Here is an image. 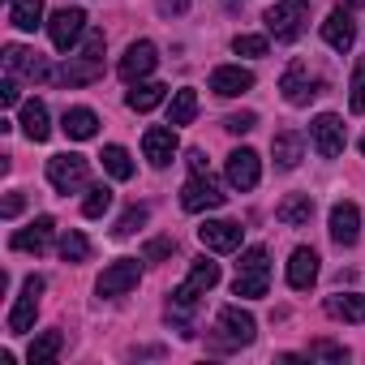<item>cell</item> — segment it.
<instances>
[{
    "label": "cell",
    "mask_w": 365,
    "mask_h": 365,
    "mask_svg": "<svg viewBox=\"0 0 365 365\" xmlns=\"http://www.w3.org/2000/svg\"><path fill=\"white\" fill-rule=\"evenodd\" d=\"M352 95H348V108L352 112H365V56L356 61V69H352V86H348Z\"/></svg>",
    "instance_id": "cell-35"
},
{
    "label": "cell",
    "mask_w": 365,
    "mask_h": 365,
    "mask_svg": "<svg viewBox=\"0 0 365 365\" xmlns=\"http://www.w3.org/2000/svg\"><path fill=\"white\" fill-rule=\"evenodd\" d=\"M52 232H56V220H52V215H39L31 228L14 232V241H9V245H14L18 254H43V250H48V241H52Z\"/></svg>",
    "instance_id": "cell-19"
},
{
    "label": "cell",
    "mask_w": 365,
    "mask_h": 365,
    "mask_svg": "<svg viewBox=\"0 0 365 365\" xmlns=\"http://www.w3.org/2000/svg\"><path fill=\"white\" fill-rule=\"evenodd\" d=\"M228 5H241V0H228Z\"/></svg>",
    "instance_id": "cell-47"
},
{
    "label": "cell",
    "mask_w": 365,
    "mask_h": 365,
    "mask_svg": "<svg viewBox=\"0 0 365 365\" xmlns=\"http://www.w3.org/2000/svg\"><path fill=\"white\" fill-rule=\"evenodd\" d=\"M163 95H168V86H163V82H133V91L125 95V103H129L133 112H150V108H159V103H163Z\"/></svg>",
    "instance_id": "cell-25"
},
{
    "label": "cell",
    "mask_w": 365,
    "mask_h": 365,
    "mask_svg": "<svg viewBox=\"0 0 365 365\" xmlns=\"http://www.w3.org/2000/svg\"><path fill=\"white\" fill-rule=\"evenodd\" d=\"M241 224H232V220H207L202 228H198V241L211 250V254H232V250H241Z\"/></svg>",
    "instance_id": "cell-12"
},
{
    "label": "cell",
    "mask_w": 365,
    "mask_h": 365,
    "mask_svg": "<svg viewBox=\"0 0 365 365\" xmlns=\"http://www.w3.org/2000/svg\"><path fill=\"white\" fill-rule=\"evenodd\" d=\"M155 65H159V52H155V43L138 39V43H129V52L120 56L116 73H120L125 82H142V78H150V73H155Z\"/></svg>",
    "instance_id": "cell-10"
},
{
    "label": "cell",
    "mask_w": 365,
    "mask_h": 365,
    "mask_svg": "<svg viewBox=\"0 0 365 365\" xmlns=\"http://www.w3.org/2000/svg\"><path fill=\"white\" fill-rule=\"evenodd\" d=\"M61 129H65L73 142H86V138H95V133H99V116H95L91 108H69V112H65V120H61Z\"/></svg>",
    "instance_id": "cell-24"
},
{
    "label": "cell",
    "mask_w": 365,
    "mask_h": 365,
    "mask_svg": "<svg viewBox=\"0 0 365 365\" xmlns=\"http://www.w3.org/2000/svg\"><path fill=\"white\" fill-rule=\"evenodd\" d=\"M9 22L31 35L35 26H43V0H14V5H9Z\"/></svg>",
    "instance_id": "cell-28"
},
{
    "label": "cell",
    "mask_w": 365,
    "mask_h": 365,
    "mask_svg": "<svg viewBox=\"0 0 365 365\" xmlns=\"http://www.w3.org/2000/svg\"><path fill=\"white\" fill-rule=\"evenodd\" d=\"M61 348H65V335H61V331H43V335L31 339L26 361H31V365H43V361H52V356H61Z\"/></svg>",
    "instance_id": "cell-29"
},
{
    "label": "cell",
    "mask_w": 365,
    "mask_h": 365,
    "mask_svg": "<svg viewBox=\"0 0 365 365\" xmlns=\"http://www.w3.org/2000/svg\"><path fill=\"white\" fill-rule=\"evenodd\" d=\"M48 180H52V190L56 194H78V190H86V180H91V168H86V159L82 155H52L48 159Z\"/></svg>",
    "instance_id": "cell-4"
},
{
    "label": "cell",
    "mask_w": 365,
    "mask_h": 365,
    "mask_svg": "<svg viewBox=\"0 0 365 365\" xmlns=\"http://www.w3.org/2000/svg\"><path fill=\"white\" fill-rule=\"evenodd\" d=\"M361 155H365V138H361Z\"/></svg>",
    "instance_id": "cell-46"
},
{
    "label": "cell",
    "mask_w": 365,
    "mask_h": 365,
    "mask_svg": "<svg viewBox=\"0 0 365 365\" xmlns=\"http://www.w3.org/2000/svg\"><path fill=\"white\" fill-rule=\"evenodd\" d=\"M22 133H26L31 142H48V138H52L43 99H26V103H22Z\"/></svg>",
    "instance_id": "cell-22"
},
{
    "label": "cell",
    "mask_w": 365,
    "mask_h": 365,
    "mask_svg": "<svg viewBox=\"0 0 365 365\" xmlns=\"http://www.w3.org/2000/svg\"><path fill=\"white\" fill-rule=\"evenodd\" d=\"M279 91H284V99L288 103H309L314 95H318V86H314V78H309V65L305 61H292L288 69H284V78H279Z\"/></svg>",
    "instance_id": "cell-13"
},
{
    "label": "cell",
    "mask_w": 365,
    "mask_h": 365,
    "mask_svg": "<svg viewBox=\"0 0 365 365\" xmlns=\"http://www.w3.org/2000/svg\"><path fill=\"white\" fill-rule=\"evenodd\" d=\"M103 168H108V176H116V180H129L133 176V159H129V150L125 146H103Z\"/></svg>",
    "instance_id": "cell-32"
},
{
    "label": "cell",
    "mask_w": 365,
    "mask_h": 365,
    "mask_svg": "<svg viewBox=\"0 0 365 365\" xmlns=\"http://www.w3.org/2000/svg\"><path fill=\"white\" fill-rule=\"evenodd\" d=\"M185 5H190V0H159L163 14H185Z\"/></svg>",
    "instance_id": "cell-44"
},
{
    "label": "cell",
    "mask_w": 365,
    "mask_h": 365,
    "mask_svg": "<svg viewBox=\"0 0 365 365\" xmlns=\"http://www.w3.org/2000/svg\"><path fill=\"white\" fill-rule=\"evenodd\" d=\"M314 279H318V254H314L309 245L292 250V258H288V284H292L297 292H305Z\"/></svg>",
    "instance_id": "cell-21"
},
{
    "label": "cell",
    "mask_w": 365,
    "mask_h": 365,
    "mask_svg": "<svg viewBox=\"0 0 365 365\" xmlns=\"http://www.w3.org/2000/svg\"><path fill=\"white\" fill-rule=\"evenodd\" d=\"M168 254H176V241H172V237H159V241H150V245L142 250L146 262H159V258H168Z\"/></svg>",
    "instance_id": "cell-38"
},
{
    "label": "cell",
    "mask_w": 365,
    "mask_h": 365,
    "mask_svg": "<svg viewBox=\"0 0 365 365\" xmlns=\"http://www.w3.org/2000/svg\"><path fill=\"white\" fill-rule=\"evenodd\" d=\"M309 356H322V361H344L348 352H344L339 344H327V339H318V344H309Z\"/></svg>",
    "instance_id": "cell-40"
},
{
    "label": "cell",
    "mask_w": 365,
    "mask_h": 365,
    "mask_svg": "<svg viewBox=\"0 0 365 365\" xmlns=\"http://www.w3.org/2000/svg\"><path fill=\"white\" fill-rule=\"evenodd\" d=\"M5 69H9L14 78L22 73V78H35V82H52V78H56V69H52L39 52H26V48H18V43L5 48Z\"/></svg>",
    "instance_id": "cell-11"
},
{
    "label": "cell",
    "mask_w": 365,
    "mask_h": 365,
    "mask_svg": "<svg viewBox=\"0 0 365 365\" xmlns=\"http://www.w3.org/2000/svg\"><path fill=\"white\" fill-rule=\"evenodd\" d=\"M211 91L224 95V99H237V95L254 91V73L241 69V65H220V69L211 73Z\"/></svg>",
    "instance_id": "cell-17"
},
{
    "label": "cell",
    "mask_w": 365,
    "mask_h": 365,
    "mask_svg": "<svg viewBox=\"0 0 365 365\" xmlns=\"http://www.w3.org/2000/svg\"><path fill=\"white\" fill-rule=\"evenodd\" d=\"M190 168H194V176H207V150H190Z\"/></svg>",
    "instance_id": "cell-43"
},
{
    "label": "cell",
    "mask_w": 365,
    "mask_h": 365,
    "mask_svg": "<svg viewBox=\"0 0 365 365\" xmlns=\"http://www.w3.org/2000/svg\"><path fill=\"white\" fill-rule=\"evenodd\" d=\"M267 284H271V262H267V250H262V245H254V250H245V254H241V262H237L232 292L254 301V297H267Z\"/></svg>",
    "instance_id": "cell-1"
},
{
    "label": "cell",
    "mask_w": 365,
    "mask_h": 365,
    "mask_svg": "<svg viewBox=\"0 0 365 365\" xmlns=\"http://www.w3.org/2000/svg\"><path fill=\"white\" fill-rule=\"evenodd\" d=\"M271 155H275V163H279L284 172L297 168V163H301V133H292V129L275 133V138H271Z\"/></svg>",
    "instance_id": "cell-26"
},
{
    "label": "cell",
    "mask_w": 365,
    "mask_h": 365,
    "mask_svg": "<svg viewBox=\"0 0 365 365\" xmlns=\"http://www.w3.org/2000/svg\"><path fill=\"white\" fill-rule=\"evenodd\" d=\"M254 125H258V116H254V112H237V116H228V120H224V129H228V133H250Z\"/></svg>",
    "instance_id": "cell-39"
},
{
    "label": "cell",
    "mask_w": 365,
    "mask_h": 365,
    "mask_svg": "<svg viewBox=\"0 0 365 365\" xmlns=\"http://www.w3.org/2000/svg\"><path fill=\"white\" fill-rule=\"evenodd\" d=\"M215 284H220V262H211V258H198V262L190 267V279H185V288L202 297V292H211Z\"/></svg>",
    "instance_id": "cell-31"
},
{
    "label": "cell",
    "mask_w": 365,
    "mask_h": 365,
    "mask_svg": "<svg viewBox=\"0 0 365 365\" xmlns=\"http://www.w3.org/2000/svg\"><path fill=\"white\" fill-rule=\"evenodd\" d=\"M361 237V211L356 202H335L331 207V241L335 245H356Z\"/></svg>",
    "instance_id": "cell-16"
},
{
    "label": "cell",
    "mask_w": 365,
    "mask_h": 365,
    "mask_svg": "<svg viewBox=\"0 0 365 365\" xmlns=\"http://www.w3.org/2000/svg\"><path fill=\"white\" fill-rule=\"evenodd\" d=\"M99 52H103V31H91V35H86V48H82V56H78V65L56 69V78H52V82H65V86L95 82V78H99Z\"/></svg>",
    "instance_id": "cell-5"
},
{
    "label": "cell",
    "mask_w": 365,
    "mask_h": 365,
    "mask_svg": "<svg viewBox=\"0 0 365 365\" xmlns=\"http://www.w3.org/2000/svg\"><path fill=\"white\" fill-rule=\"evenodd\" d=\"M228 202V194L215 185V180H211V172L207 176H190L185 180V190H180V207H185V211H220Z\"/></svg>",
    "instance_id": "cell-7"
},
{
    "label": "cell",
    "mask_w": 365,
    "mask_h": 365,
    "mask_svg": "<svg viewBox=\"0 0 365 365\" xmlns=\"http://www.w3.org/2000/svg\"><path fill=\"white\" fill-rule=\"evenodd\" d=\"M176 129H163V125H155V129H146L142 133V150H146V159L155 163V168H168L172 163V155H176Z\"/></svg>",
    "instance_id": "cell-18"
},
{
    "label": "cell",
    "mask_w": 365,
    "mask_h": 365,
    "mask_svg": "<svg viewBox=\"0 0 365 365\" xmlns=\"http://www.w3.org/2000/svg\"><path fill=\"white\" fill-rule=\"evenodd\" d=\"M86 31V14L82 9H56L52 22H48V35H52V48L56 52H69Z\"/></svg>",
    "instance_id": "cell-9"
},
{
    "label": "cell",
    "mask_w": 365,
    "mask_h": 365,
    "mask_svg": "<svg viewBox=\"0 0 365 365\" xmlns=\"http://www.w3.org/2000/svg\"><path fill=\"white\" fill-rule=\"evenodd\" d=\"M305 18H309V0H279V5L267 9V31L279 39V43H292L301 31H305Z\"/></svg>",
    "instance_id": "cell-3"
},
{
    "label": "cell",
    "mask_w": 365,
    "mask_h": 365,
    "mask_svg": "<svg viewBox=\"0 0 365 365\" xmlns=\"http://www.w3.org/2000/svg\"><path fill=\"white\" fill-rule=\"evenodd\" d=\"M146 215H150V211H146V207H129V211H125V215H120V224H116V228H112V232H116V237H133V232H138V228H142V224H146Z\"/></svg>",
    "instance_id": "cell-36"
},
{
    "label": "cell",
    "mask_w": 365,
    "mask_h": 365,
    "mask_svg": "<svg viewBox=\"0 0 365 365\" xmlns=\"http://www.w3.org/2000/svg\"><path fill=\"white\" fill-rule=\"evenodd\" d=\"M348 5H352V9H356V5H365V0H348Z\"/></svg>",
    "instance_id": "cell-45"
},
{
    "label": "cell",
    "mask_w": 365,
    "mask_h": 365,
    "mask_svg": "<svg viewBox=\"0 0 365 365\" xmlns=\"http://www.w3.org/2000/svg\"><path fill=\"white\" fill-rule=\"evenodd\" d=\"M194 116H198V91H190V86L176 91L172 103H168V125H172V129H176V125H190Z\"/></svg>",
    "instance_id": "cell-27"
},
{
    "label": "cell",
    "mask_w": 365,
    "mask_h": 365,
    "mask_svg": "<svg viewBox=\"0 0 365 365\" xmlns=\"http://www.w3.org/2000/svg\"><path fill=\"white\" fill-rule=\"evenodd\" d=\"M39 292H43V279H39V275H31V279L22 284V297H18V301H14V309H9V335H26V331L35 327Z\"/></svg>",
    "instance_id": "cell-8"
},
{
    "label": "cell",
    "mask_w": 365,
    "mask_h": 365,
    "mask_svg": "<svg viewBox=\"0 0 365 365\" xmlns=\"http://www.w3.org/2000/svg\"><path fill=\"white\" fill-rule=\"evenodd\" d=\"M254 335H258L254 314H245L241 305L220 309V318H215V344L220 348H245V344H254Z\"/></svg>",
    "instance_id": "cell-2"
},
{
    "label": "cell",
    "mask_w": 365,
    "mask_h": 365,
    "mask_svg": "<svg viewBox=\"0 0 365 365\" xmlns=\"http://www.w3.org/2000/svg\"><path fill=\"white\" fill-rule=\"evenodd\" d=\"M232 52L237 56H267V39L262 35H237L232 39Z\"/></svg>",
    "instance_id": "cell-37"
},
{
    "label": "cell",
    "mask_w": 365,
    "mask_h": 365,
    "mask_svg": "<svg viewBox=\"0 0 365 365\" xmlns=\"http://www.w3.org/2000/svg\"><path fill=\"white\" fill-rule=\"evenodd\" d=\"M108 207H112V190H108V185H95V190L86 194V202H82V215H86V220H99Z\"/></svg>",
    "instance_id": "cell-34"
},
{
    "label": "cell",
    "mask_w": 365,
    "mask_h": 365,
    "mask_svg": "<svg viewBox=\"0 0 365 365\" xmlns=\"http://www.w3.org/2000/svg\"><path fill=\"white\" fill-rule=\"evenodd\" d=\"M309 129H314V146H318L322 159H335V155L344 150V120H339L335 112H322Z\"/></svg>",
    "instance_id": "cell-15"
},
{
    "label": "cell",
    "mask_w": 365,
    "mask_h": 365,
    "mask_svg": "<svg viewBox=\"0 0 365 365\" xmlns=\"http://www.w3.org/2000/svg\"><path fill=\"white\" fill-rule=\"evenodd\" d=\"M22 99V91H18V82H14V73L5 78V82H0V103H5V108H14Z\"/></svg>",
    "instance_id": "cell-41"
},
{
    "label": "cell",
    "mask_w": 365,
    "mask_h": 365,
    "mask_svg": "<svg viewBox=\"0 0 365 365\" xmlns=\"http://www.w3.org/2000/svg\"><path fill=\"white\" fill-rule=\"evenodd\" d=\"M327 314H331V318H344V322H365V297L339 292V297L327 301Z\"/></svg>",
    "instance_id": "cell-30"
},
{
    "label": "cell",
    "mask_w": 365,
    "mask_h": 365,
    "mask_svg": "<svg viewBox=\"0 0 365 365\" xmlns=\"http://www.w3.org/2000/svg\"><path fill=\"white\" fill-rule=\"evenodd\" d=\"M258 176H262V163H258V155L250 146H241V150L228 155V180H232V190H241V194L254 190Z\"/></svg>",
    "instance_id": "cell-14"
},
{
    "label": "cell",
    "mask_w": 365,
    "mask_h": 365,
    "mask_svg": "<svg viewBox=\"0 0 365 365\" xmlns=\"http://www.w3.org/2000/svg\"><path fill=\"white\" fill-rule=\"evenodd\" d=\"M138 279H142V262H138V258H116V262L103 267V275L95 279V292H99V297H125V292L138 288Z\"/></svg>",
    "instance_id": "cell-6"
},
{
    "label": "cell",
    "mask_w": 365,
    "mask_h": 365,
    "mask_svg": "<svg viewBox=\"0 0 365 365\" xmlns=\"http://www.w3.org/2000/svg\"><path fill=\"white\" fill-rule=\"evenodd\" d=\"M322 39H327L335 52H348V48L356 43V22H352L344 9H331L327 22H322Z\"/></svg>",
    "instance_id": "cell-20"
},
{
    "label": "cell",
    "mask_w": 365,
    "mask_h": 365,
    "mask_svg": "<svg viewBox=\"0 0 365 365\" xmlns=\"http://www.w3.org/2000/svg\"><path fill=\"white\" fill-rule=\"evenodd\" d=\"M275 215H279V224L301 228V224H309V220H314V198H309V194H288V198L275 207Z\"/></svg>",
    "instance_id": "cell-23"
},
{
    "label": "cell",
    "mask_w": 365,
    "mask_h": 365,
    "mask_svg": "<svg viewBox=\"0 0 365 365\" xmlns=\"http://www.w3.org/2000/svg\"><path fill=\"white\" fill-rule=\"evenodd\" d=\"M22 207H26V202H22V194H9L5 202H0V215H5V220H18V215H22Z\"/></svg>",
    "instance_id": "cell-42"
},
{
    "label": "cell",
    "mask_w": 365,
    "mask_h": 365,
    "mask_svg": "<svg viewBox=\"0 0 365 365\" xmlns=\"http://www.w3.org/2000/svg\"><path fill=\"white\" fill-rule=\"evenodd\" d=\"M61 258H65V262H86V258H91V241H86L78 228H69V232L61 237Z\"/></svg>",
    "instance_id": "cell-33"
}]
</instances>
